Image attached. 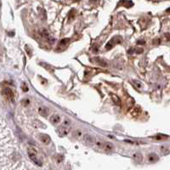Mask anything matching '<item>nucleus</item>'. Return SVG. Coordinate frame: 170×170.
Segmentation results:
<instances>
[{
	"label": "nucleus",
	"instance_id": "obj_11",
	"mask_svg": "<svg viewBox=\"0 0 170 170\" xmlns=\"http://www.w3.org/2000/svg\"><path fill=\"white\" fill-rule=\"evenodd\" d=\"M50 120V122L53 124L59 123V122H60V117L58 114H54V115L51 116Z\"/></svg>",
	"mask_w": 170,
	"mask_h": 170
},
{
	"label": "nucleus",
	"instance_id": "obj_3",
	"mask_svg": "<svg viewBox=\"0 0 170 170\" xmlns=\"http://www.w3.org/2000/svg\"><path fill=\"white\" fill-rule=\"evenodd\" d=\"M56 132L60 137H65V136H66L69 134L70 127H66V126H64V125L60 126V127L57 128Z\"/></svg>",
	"mask_w": 170,
	"mask_h": 170
},
{
	"label": "nucleus",
	"instance_id": "obj_22",
	"mask_svg": "<svg viewBox=\"0 0 170 170\" xmlns=\"http://www.w3.org/2000/svg\"><path fill=\"white\" fill-rule=\"evenodd\" d=\"M95 145H97L98 147H103L104 143H103V141L101 140H95Z\"/></svg>",
	"mask_w": 170,
	"mask_h": 170
},
{
	"label": "nucleus",
	"instance_id": "obj_18",
	"mask_svg": "<svg viewBox=\"0 0 170 170\" xmlns=\"http://www.w3.org/2000/svg\"><path fill=\"white\" fill-rule=\"evenodd\" d=\"M34 125L38 128H43V129H45V128H46V126H45L43 122H40V121H38V120H36L34 122Z\"/></svg>",
	"mask_w": 170,
	"mask_h": 170
},
{
	"label": "nucleus",
	"instance_id": "obj_5",
	"mask_svg": "<svg viewBox=\"0 0 170 170\" xmlns=\"http://www.w3.org/2000/svg\"><path fill=\"white\" fill-rule=\"evenodd\" d=\"M83 140L87 145H93L94 144H95V140H96L94 139V137H93L92 135H89V134H85L83 136Z\"/></svg>",
	"mask_w": 170,
	"mask_h": 170
},
{
	"label": "nucleus",
	"instance_id": "obj_2",
	"mask_svg": "<svg viewBox=\"0 0 170 170\" xmlns=\"http://www.w3.org/2000/svg\"><path fill=\"white\" fill-rule=\"evenodd\" d=\"M122 38L119 35H117V36H114L109 42L106 44V50H110L113 48L115 45L118 44V43H121L122 42Z\"/></svg>",
	"mask_w": 170,
	"mask_h": 170
},
{
	"label": "nucleus",
	"instance_id": "obj_17",
	"mask_svg": "<svg viewBox=\"0 0 170 170\" xmlns=\"http://www.w3.org/2000/svg\"><path fill=\"white\" fill-rule=\"evenodd\" d=\"M143 51H144V50H143V49H136V50H135V49H131V50H129V54H133V53H134V52H135V53H137V54H141V53H143Z\"/></svg>",
	"mask_w": 170,
	"mask_h": 170
},
{
	"label": "nucleus",
	"instance_id": "obj_7",
	"mask_svg": "<svg viewBox=\"0 0 170 170\" xmlns=\"http://www.w3.org/2000/svg\"><path fill=\"white\" fill-rule=\"evenodd\" d=\"M133 5H134V3H133L131 0H120V2H119L117 6H123V7H125V8L129 9V8H131Z\"/></svg>",
	"mask_w": 170,
	"mask_h": 170
},
{
	"label": "nucleus",
	"instance_id": "obj_24",
	"mask_svg": "<svg viewBox=\"0 0 170 170\" xmlns=\"http://www.w3.org/2000/svg\"><path fill=\"white\" fill-rule=\"evenodd\" d=\"M62 125L66 126V127H70V126H71V121H70L69 119H66V120L63 122Z\"/></svg>",
	"mask_w": 170,
	"mask_h": 170
},
{
	"label": "nucleus",
	"instance_id": "obj_21",
	"mask_svg": "<svg viewBox=\"0 0 170 170\" xmlns=\"http://www.w3.org/2000/svg\"><path fill=\"white\" fill-rule=\"evenodd\" d=\"M25 50H26V52H27V55H28L29 56H31V55H32V51H31V50L30 49V47L27 46V45H26Z\"/></svg>",
	"mask_w": 170,
	"mask_h": 170
},
{
	"label": "nucleus",
	"instance_id": "obj_27",
	"mask_svg": "<svg viewBox=\"0 0 170 170\" xmlns=\"http://www.w3.org/2000/svg\"><path fill=\"white\" fill-rule=\"evenodd\" d=\"M93 52L94 53H98V45L97 44H94L93 46Z\"/></svg>",
	"mask_w": 170,
	"mask_h": 170
},
{
	"label": "nucleus",
	"instance_id": "obj_10",
	"mask_svg": "<svg viewBox=\"0 0 170 170\" xmlns=\"http://www.w3.org/2000/svg\"><path fill=\"white\" fill-rule=\"evenodd\" d=\"M103 149H104L106 151L111 152L114 150V146H113L112 144L110 143V142H105L104 145H103Z\"/></svg>",
	"mask_w": 170,
	"mask_h": 170
},
{
	"label": "nucleus",
	"instance_id": "obj_30",
	"mask_svg": "<svg viewBox=\"0 0 170 170\" xmlns=\"http://www.w3.org/2000/svg\"><path fill=\"white\" fill-rule=\"evenodd\" d=\"M165 37L167 38V40H168V41H170V34H169V33H166V34H165Z\"/></svg>",
	"mask_w": 170,
	"mask_h": 170
},
{
	"label": "nucleus",
	"instance_id": "obj_20",
	"mask_svg": "<svg viewBox=\"0 0 170 170\" xmlns=\"http://www.w3.org/2000/svg\"><path fill=\"white\" fill-rule=\"evenodd\" d=\"M69 41H70L69 38H64V39L60 40V45H62V46H65V45L68 44Z\"/></svg>",
	"mask_w": 170,
	"mask_h": 170
},
{
	"label": "nucleus",
	"instance_id": "obj_31",
	"mask_svg": "<svg viewBox=\"0 0 170 170\" xmlns=\"http://www.w3.org/2000/svg\"><path fill=\"white\" fill-rule=\"evenodd\" d=\"M166 13H168V14H170V8L168 9L167 10H166Z\"/></svg>",
	"mask_w": 170,
	"mask_h": 170
},
{
	"label": "nucleus",
	"instance_id": "obj_26",
	"mask_svg": "<svg viewBox=\"0 0 170 170\" xmlns=\"http://www.w3.org/2000/svg\"><path fill=\"white\" fill-rule=\"evenodd\" d=\"M161 43V39L160 38H157V39L153 40V44H160Z\"/></svg>",
	"mask_w": 170,
	"mask_h": 170
},
{
	"label": "nucleus",
	"instance_id": "obj_29",
	"mask_svg": "<svg viewBox=\"0 0 170 170\" xmlns=\"http://www.w3.org/2000/svg\"><path fill=\"white\" fill-rule=\"evenodd\" d=\"M137 43L138 44H145V40H139V41L137 42Z\"/></svg>",
	"mask_w": 170,
	"mask_h": 170
},
{
	"label": "nucleus",
	"instance_id": "obj_15",
	"mask_svg": "<svg viewBox=\"0 0 170 170\" xmlns=\"http://www.w3.org/2000/svg\"><path fill=\"white\" fill-rule=\"evenodd\" d=\"M168 138L167 135L165 134H158L157 135L153 136V139L157 140H166Z\"/></svg>",
	"mask_w": 170,
	"mask_h": 170
},
{
	"label": "nucleus",
	"instance_id": "obj_23",
	"mask_svg": "<svg viewBox=\"0 0 170 170\" xmlns=\"http://www.w3.org/2000/svg\"><path fill=\"white\" fill-rule=\"evenodd\" d=\"M21 103H22V106H27L30 104V100L29 99H24L21 100Z\"/></svg>",
	"mask_w": 170,
	"mask_h": 170
},
{
	"label": "nucleus",
	"instance_id": "obj_4",
	"mask_svg": "<svg viewBox=\"0 0 170 170\" xmlns=\"http://www.w3.org/2000/svg\"><path fill=\"white\" fill-rule=\"evenodd\" d=\"M3 93H4L5 96H7V98H8L11 102H13V103L15 102V94H14L11 89H10V88H5V89H3Z\"/></svg>",
	"mask_w": 170,
	"mask_h": 170
},
{
	"label": "nucleus",
	"instance_id": "obj_6",
	"mask_svg": "<svg viewBox=\"0 0 170 170\" xmlns=\"http://www.w3.org/2000/svg\"><path fill=\"white\" fill-rule=\"evenodd\" d=\"M39 140H40V141L43 144H44V145H49V144L50 143V141H51V139H50V135H48V134H39Z\"/></svg>",
	"mask_w": 170,
	"mask_h": 170
},
{
	"label": "nucleus",
	"instance_id": "obj_8",
	"mask_svg": "<svg viewBox=\"0 0 170 170\" xmlns=\"http://www.w3.org/2000/svg\"><path fill=\"white\" fill-rule=\"evenodd\" d=\"M92 61H94V63H96V64L100 65V66H103V67H106V66H107V63H106L104 60L100 59V58H99V57L93 58Z\"/></svg>",
	"mask_w": 170,
	"mask_h": 170
},
{
	"label": "nucleus",
	"instance_id": "obj_12",
	"mask_svg": "<svg viewBox=\"0 0 170 170\" xmlns=\"http://www.w3.org/2000/svg\"><path fill=\"white\" fill-rule=\"evenodd\" d=\"M148 160H149V162H150L154 163V162H157V161L159 160V157H158V156H157V154L150 153V155L148 156Z\"/></svg>",
	"mask_w": 170,
	"mask_h": 170
},
{
	"label": "nucleus",
	"instance_id": "obj_9",
	"mask_svg": "<svg viewBox=\"0 0 170 170\" xmlns=\"http://www.w3.org/2000/svg\"><path fill=\"white\" fill-rule=\"evenodd\" d=\"M38 113H39L42 117H48L49 113H50V111H49L48 108L45 107V106H41V107L38 108Z\"/></svg>",
	"mask_w": 170,
	"mask_h": 170
},
{
	"label": "nucleus",
	"instance_id": "obj_28",
	"mask_svg": "<svg viewBox=\"0 0 170 170\" xmlns=\"http://www.w3.org/2000/svg\"><path fill=\"white\" fill-rule=\"evenodd\" d=\"M134 84H135L136 86H137L138 88H139V89H140L141 88V86H142V84H141V83L140 81H134Z\"/></svg>",
	"mask_w": 170,
	"mask_h": 170
},
{
	"label": "nucleus",
	"instance_id": "obj_25",
	"mask_svg": "<svg viewBox=\"0 0 170 170\" xmlns=\"http://www.w3.org/2000/svg\"><path fill=\"white\" fill-rule=\"evenodd\" d=\"M63 159H64V157H63V156H60V155L58 156V157H57V162H58V163H60V162H62Z\"/></svg>",
	"mask_w": 170,
	"mask_h": 170
},
{
	"label": "nucleus",
	"instance_id": "obj_13",
	"mask_svg": "<svg viewBox=\"0 0 170 170\" xmlns=\"http://www.w3.org/2000/svg\"><path fill=\"white\" fill-rule=\"evenodd\" d=\"M133 159H134L137 163H140L142 162V160H143V157H142V155L140 153H134V155H133Z\"/></svg>",
	"mask_w": 170,
	"mask_h": 170
},
{
	"label": "nucleus",
	"instance_id": "obj_1",
	"mask_svg": "<svg viewBox=\"0 0 170 170\" xmlns=\"http://www.w3.org/2000/svg\"><path fill=\"white\" fill-rule=\"evenodd\" d=\"M27 153H28V156L31 161L34 162L35 164H37L38 166H42V161L40 160L38 157V152L35 150L34 148H29L28 150H27Z\"/></svg>",
	"mask_w": 170,
	"mask_h": 170
},
{
	"label": "nucleus",
	"instance_id": "obj_14",
	"mask_svg": "<svg viewBox=\"0 0 170 170\" xmlns=\"http://www.w3.org/2000/svg\"><path fill=\"white\" fill-rule=\"evenodd\" d=\"M160 151L162 155H168V154H169L170 150L169 147L165 146V145H162V146L160 147Z\"/></svg>",
	"mask_w": 170,
	"mask_h": 170
},
{
	"label": "nucleus",
	"instance_id": "obj_19",
	"mask_svg": "<svg viewBox=\"0 0 170 170\" xmlns=\"http://www.w3.org/2000/svg\"><path fill=\"white\" fill-rule=\"evenodd\" d=\"M21 89L23 92H27V91L29 90L28 86H27V84L25 83V82H23V83H21Z\"/></svg>",
	"mask_w": 170,
	"mask_h": 170
},
{
	"label": "nucleus",
	"instance_id": "obj_16",
	"mask_svg": "<svg viewBox=\"0 0 170 170\" xmlns=\"http://www.w3.org/2000/svg\"><path fill=\"white\" fill-rule=\"evenodd\" d=\"M75 14H76V11H75L74 10H71L69 12V14H68V20H69L70 22L71 21V20H73V19L75 18Z\"/></svg>",
	"mask_w": 170,
	"mask_h": 170
}]
</instances>
